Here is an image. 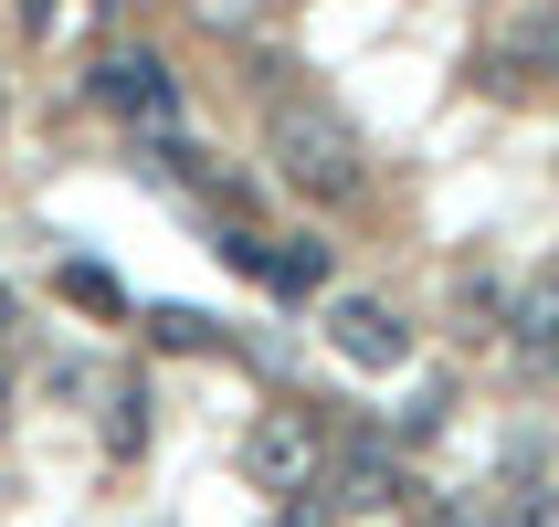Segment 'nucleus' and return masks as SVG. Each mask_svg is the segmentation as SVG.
Returning <instances> with one entry per match:
<instances>
[{
	"label": "nucleus",
	"instance_id": "nucleus-11",
	"mask_svg": "<svg viewBox=\"0 0 559 527\" xmlns=\"http://www.w3.org/2000/svg\"><path fill=\"white\" fill-rule=\"evenodd\" d=\"M138 327H148V348H190V359H201V348H222V327H212L201 307H148Z\"/></svg>",
	"mask_w": 559,
	"mask_h": 527
},
{
	"label": "nucleus",
	"instance_id": "nucleus-5",
	"mask_svg": "<svg viewBox=\"0 0 559 527\" xmlns=\"http://www.w3.org/2000/svg\"><path fill=\"white\" fill-rule=\"evenodd\" d=\"M328 348H338L348 370H402V359H412V327L380 307V296H338V307H328Z\"/></svg>",
	"mask_w": 559,
	"mask_h": 527
},
{
	"label": "nucleus",
	"instance_id": "nucleus-14",
	"mask_svg": "<svg viewBox=\"0 0 559 527\" xmlns=\"http://www.w3.org/2000/svg\"><path fill=\"white\" fill-rule=\"evenodd\" d=\"M180 11L201 32H253V22H264V0H180Z\"/></svg>",
	"mask_w": 559,
	"mask_h": 527
},
{
	"label": "nucleus",
	"instance_id": "nucleus-1",
	"mask_svg": "<svg viewBox=\"0 0 559 527\" xmlns=\"http://www.w3.org/2000/svg\"><path fill=\"white\" fill-rule=\"evenodd\" d=\"M264 158H275V180L317 212H348L359 190H370V158L348 137V117L307 106V95H275V117H264Z\"/></svg>",
	"mask_w": 559,
	"mask_h": 527
},
{
	"label": "nucleus",
	"instance_id": "nucleus-21",
	"mask_svg": "<svg viewBox=\"0 0 559 527\" xmlns=\"http://www.w3.org/2000/svg\"><path fill=\"white\" fill-rule=\"evenodd\" d=\"M95 11H127V0H95Z\"/></svg>",
	"mask_w": 559,
	"mask_h": 527
},
{
	"label": "nucleus",
	"instance_id": "nucleus-18",
	"mask_svg": "<svg viewBox=\"0 0 559 527\" xmlns=\"http://www.w3.org/2000/svg\"><path fill=\"white\" fill-rule=\"evenodd\" d=\"M11 11H22V32H53V11H63V0H11Z\"/></svg>",
	"mask_w": 559,
	"mask_h": 527
},
{
	"label": "nucleus",
	"instance_id": "nucleus-22",
	"mask_svg": "<svg viewBox=\"0 0 559 527\" xmlns=\"http://www.w3.org/2000/svg\"><path fill=\"white\" fill-rule=\"evenodd\" d=\"M549 370H559V359H549Z\"/></svg>",
	"mask_w": 559,
	"mask_h": 527
},
{
	"label": "nucleus",
	"instance_id": "nucleus-20",
	"mask_svg": "<svg viewBox=\"0 0 559 527\" xmlns=\"http://www.w3.org/2000/svg\"><path fill=\"white\" fill-rule=\"evenodd\" d=\"M0 433H11V380H0Z\"/></svg>",
	"mask_w": 559,
	"mask_h": 527
},
{
	"label": "nucleus",
	"instance_id": "nucleus-10",
	"mask_svg": "<svg viewBox=\"0 0 559 527\" xmlns=\"http://www.w3.org/2000/svg\"><path fill=\"white\" fill-rule=\"evenodd\" d=\"M253 285H275V296H317L328 285V243H264V275Z\"/></svg>",
	"mask_w": 559,
	"mask_h": 527
},
{
	"label": "nucleus",
	"instance_id": "nucleus-7",
	"mask_svg": "<svg viewBox=\"0 0 559 527\" xmlns=\"http://www.w3.org/2000/svg\"><path fill=\"white\" fill-rule=\"evenodd\" d=\"M507 338L528 348L538 370H549V359H559V275H538L528 296H507Z\"/></svg>",
	"mask_w": 559,
	"mask_h": 527
},
{
	"label": "nucleus",
	"instance_id": "nucleus-3",
	"mask_svg": "<svg viewBox=\"0 0 559 527\" xmlns=\"http://www.w3.org/2000/svg\"><path fill=\"white\" fill-rule=\"evenodd\" d=\"M85 95H95V106H106V117L148 127V137H169V127H180V85H169V63H158L148 43H138V53H95Z\"/></svg>",
	"mask_w": 559,
	"mask_h": 527
},
{
	"label": "nucleus",
	"instance_id": "nucleus-2",
	"mask_svg": "<svg viewBox=\"0 0 559 527\" xmlns=\"http://www.w3.org/2000/svg\"><path fill=\"white\" fill-rule=\"evenodd\" d=\"M328 411L317 402H285V411H253V433H243V475L264 486V496H296V486H317L328 475Z\"/></svg>",
	"mask_w": 559,
	"mask_h": 527
},
{
	"label": "nucleus",
	"instance_id": "nucleus-16",
	"mask_svg": "<svg viewBox=\"0 0 559 527\" xmlns=\"http://www.w3.org/2000/svg\"><path fill=\"white\" fill-rule=\"evenodd\" d=\"M507 527H559V486H518L507 496Z\"/></svg>",
	"mask_w": 559,
	"mask_h": 527
},
{
	"label": "nucleus",
	"instance_id": "nucleus-13",
	"mask_svg": "<svg viewBox=\"0 0 559 527\" xmlns=\"http://www.w3.org/2000/svg\"><path fill=\"white\" fill-rule=\"evenodd\" d=\"M63 296H74L85 316H127V296H117V275H106V264H63Z\"/></svg>",
	"mask_w": 559,
	"mask_h": 527
},
{
	"label": "nucleus",
	"instance_id": "nucleus-4",
	"mask_svg": "<svg viewBox=\"0 0 559 527\" xmlns=\"http://www.w3.org/2000/svg\"><path fill=\"white\" fill-rule=\"evenodd\" d=\"M317 496L338 506V517H391V506L412 496L402 486V443H348V454H328Z\"/></svg>",
	"mask_w": 559,
	"mask_h": 527
},
{
	"label": "nucleus",
	"instance_id": "nucleus-6",
	"mask_svg": "<svg viewBox=\"0 0 559 527\" xmlns=\"http://www.w3.org/2000/svg\"><path fill=\"white\" fill-rule=\"evenodd\" d=\"M538 74H559V0H549V11H528V22L507 32V53L486 63V85H497V95H528Z\"/></svg>",
	"mask_w": 559,
	"mask_h": 527
},
{
	"label": "nucleus",
	"instance_id": "nucleus-17",
	"mask_svg": "<svg viewBox=\"0 0 559 527\" xmlns=\"http://www.w3.org/2000/svg\"><path fill=\"white\" fill-rule=\"evenodd\" d=\"M222 264H233V275H264V232L233 221V232H222Z\"/></svg>",
	"mask_w": 559,
	"mask_h": 527
},
{
	"label": "nucleus",
	"instance_id": "nucleus-15",
	"mask_svg": "<svg viewBox=\"0 0 559 527\" xmlns=\"http://www.w3.org/2000/svg\"><path fill=\"white\" fill-rule=\"evenodd\" d=\"M275 527H338V506L317 496V486H296V496H275Z\"/></svg>",
	"mask_w": 559,
	"mask_h": 527
},
{
	"label": "nucleus",
	"instance_id": "nucleus-9",
	"mask_svg": "<svg viewBox=\"0 0 559 527\" xmlns=\"http://www.w3.org/2000/svg\"><path fill=\"white\" fill-rule=\"evenodd\" d=\"M95 433H106V454H117V465H138V454H148V380H117Z\"/></svg>",
	"mask_w": 559,
	"mask_h": 527
},
{
	"label": "nucleus",
	"instance_id": "nucleus-19",
	"mask_svg": "<svg viewBox=\"0 0 559 527\" xmlns=\"http://www.w3.org/2000/svg\"><path fill=\"white\" fill-rule=\"evenodd\" d=\"M11 316H22V307H11V285H0V338H11Z\"/></svg>",
	"mask_w": 559,
	"mask_h": 527
},
{
	"label": "nucleus",
	"instance_id": "nucleus-23",
	"mask_svg": "<svg viewBox=\"0 0 559 527\" xmlns=\"http://www.w3.org/2000/svg\"><path fill=\"white\" fill-rule=\"evenodd\" d=\"M549 275H559V264H549Z\"/></svg>",
	"mask_w": 559,
	"mask_h": 527
},
{
	"label": "nucleus",
	"instance_id": "nucleus-8",
	"mask_svg": "<svg viewBox=\"0 0 559 527\" xmlns=\"http://www.w3.org/2000/svg\"><path fill=\"white\" fill-rule=\"evenodd\" d=\"M454 327H465V338H497L507 327V275L497 264H465V275H454Z\"/></svg>",
	"mask_w": 559,
	"mask_h": 527
},
{
	"label": "nucleus",
	"instance_id": "nucleus-12",
	"mask_svg": "<svg viewBox=\"0 0 559 527\" xmlns=\"http://www.w3.org/2000/svg\"><path fill=\"white\" fill-rule=\"evenodd\" d=\"M423 527H507V496L497 486H454V496L423 506Z\"/></svg>",
	"mask_w": 559,
	"mask_h": 527
}]
</instances>
